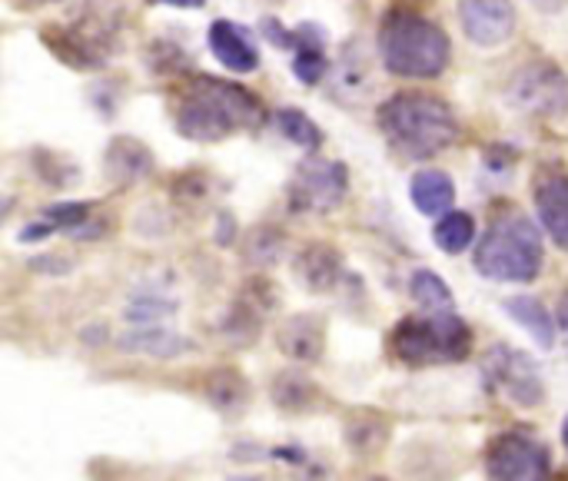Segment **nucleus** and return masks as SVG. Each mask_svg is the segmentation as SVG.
<instances>
[{
	"instance_id": "nucleus-1",
	"label": "nucleus",
	"mask_w": 568,
	"mask_h": 481,
	"mask_svg": "<svg viewBox=\"0 0 568 481\" xmlns=\"http://www.w3.org/2000/svg\"><path fill=\"white\" fill-rule=\"evenodd\" d=\"M173 126L196 143H216L243 130H256L266 116L263 103L240 83L216 76H193L173 90Z\"/></svg>"
},
{
	"instance_id": "nucleus-14",
	"label": "nucleus",
	"mask_w": 568,
	"mask_h": 481,
	"mask_svg": "<svg viewBox=\"0 0 568 481\" xmlns=\"http://www.w3.org/2000/svg\"><path fill=\"white\" fill-rule=\"evenodd\" d=\"M286 47L293 50V73L306 83V86H316L326 70H329V60H326V33L323 27L316 23H300L290 30L286 37Z\"/></svg>"
},
{
	"instance_id": "nucleus-23",
	"label": "nucleus",
	"mask_w": 568,
	"mask_h": 481,
	"mask_svg": "<svg viewBox=\"0 0 568 481\" xmlns=\"http://www.w3.org/2000/svg\"><path fill=\"white\" fill-rule=\"evenodd\" d=\"M90 203H60V206H50V209H43L40 213V219L33 223V226H27L23 229V243L30 239H43V236H50V233H57V229H77L80 223H87L90 219Z\"/></svg>"
},
{
	"instance_id": "nucleus-36",
	"label": "nucleus",
	"mask_w": 568,
	"mask_h": 481,
	"mask_svg": "<svg viewBox=\"0 0 568 481\" xmlns=\"http://www.w3.org/2000/svg\"><path fill=\"white\" fill-rule=\"evenodd\" d=\"M233 481H256V479H233Z\"/></svg>"
},
{
	"instance_id": "nucleus-3",
	"label": "nucleus",
	"mask_w": 568,
	"mask_h": 481,
	"mask_svg": "<svg viewBox=\"0 0 568 481\" xmlns=\"http://www.w3.org/2000/svg\"><path fill=\"white\" fill-rule=\"evenodd\" d=\"M473 266L479 276L496 283H532L546 266V246L539 226L519 213L503 209L493 216L486 233L479 236Z\"/></svg>"
},
{
	"instance_id": "nucleus-24",
	"label": "nucleus",
	"mask_w": 568,
	"mask_h": 481,
	"mask_svg": "<svg viewBox=\"0 0 568 481\" xmlns=\"http://www.w3.org/2000/svg\"><path fill=\"white\" fill-rule=\"evenodd\" d=\"M206 399L220 412H236L250 402V386L236 369H216L206 379Z\"/></svg>"
},
{
	"instance_id": "nucleus-5",
	"label": "nucleus",
	"mask_w": 568,
	"mask_h": 481,
	"mask_svg": "<svg viewBox=\"0 0 568 481\" xmlns=\"http://www.w3.org/2000/svg\"><path fill=\"white\" fill-rule=\"evenodd\" d=\"M389 349L406 366H439V362H463L473 352V329L466 326L456 309L446 313H423L403 319L393 336Z\"/></svg>"
},
{
	"instance_id": "nucleus-21",
	"label": "nucleus",
	"mask_w": 568,
	"mask_h": 481,
	"mask_svg": "<svg viewBox=\"0 0 568 481\" xmlns=\"http://www.w3.org/2000/svg\"><path fill=\"white\" fill-rule=\"evenodd\" d=\"M343 439L349 442V449L356 456H373V452L386 449V442H389V422H386V416H379L373 409H359L343 426Z\"/></svg>"
},
{
	"instance_id": "nucleus-33",
	"label": "nucleus",
	"mask_w": 568,
	"mask_h": 481,
	"mask_svg": "<svg viewBox=\"0 0 568 481\" xmlns=\"http://www.w3.org/2000/svg\"><path fill=\"white\" fill-rule=\"evenodd\" d=\"M40 3H53V0H23L20 7H40Z\"/></svg>"
},
{
	"instance_id": "nucleus-11",
	"label": "nucleus",
	"mask_w": 568,
	"mask_h": 481,
	"mask_svg": "<svg viewBox=\"0 0 568 481\" xmlns=\"http://www.w3.org/2000/svg\"><path fill=\"white\" fill-rule=\"evenodd\" d=\"M329 86H333V96L343 103H363L373 93L376 70H373V53L363 40H353L343 47L339 60L329 70Z\"/></svg>"
},
{
	"instance_id": "nucleus-37",
	"label": "nucleus",
	"mask_w": 568,
	"mask_h": 481,
	"mask_svg": "<svg viewBox=\"0 0 568 481\" xmlns=\"http://www.w3.org/2000/svg\"><path fill=\"white\" fill-rule=\"evenodd\" d=\"M566 481H568V479H566Z\"/></svg>"
},
{
	"instance_id": "nucleus-35",
	"label": "nucleus",
	"mask_w": 568,
	"mask_h": 481,
	"mask_svg": "<svg viewBox=\"0 0 568 481\" xmlns=\"http://www.w3.org/2000/svg\"><path fill=\"white\" fill-rule=\"evenodd\" d=\"M363 481H389V479H383V475H369V479H363Z\"/></svg>"
},
{
	"instance_id": "nucleus-12",
	"label": "nucleus",
	"mask_w": 568,
	"mask_h": 481,
	"mask_svg": "<svg viewBox=\"0 0 568 481\" xmlns=\"http://www.w3.org/2000/svg\"><path fill=\"white\" fill-rule=\"evenodd\" d=\"M206 40H210L213 57L226 70H233V73L243 76V73H253L260 66V50H256L253 37L240 23H233V20H213L210 30H206Z\"/></svg>"
},
{
	"instance_id": "nucleus-26",
	"label": "nucleus",
	"mask_w": 568,
	"mask_h": 481,
	"mask_svg": "<svg viewBox=\"0 0 568 481\" xmlns=\"http://www.w3.org/2000/svg\"><path fill=\"white\" fill-rule=\"evenodd\" d=\"M409 296L416 299V306L423 313H446V309H453V293L443 283V276H436L433 269H416L413 273Z\"/></svg>"
},
{
	"instance_id": "nucleus-16",
	"label": "nucleus",
	"mask_w": 568,
	"mask_h": 481,
	"mask_svg": "<svg viewBox=\"0 0 568 481\" xmlns=\"http://www.w3.org/2000/svg\"><path fill=\"white\" fill-rule=\"evenodd\" d=\"M536 213L546 233L568 253V173H549L539 180Z\"/></svg>"
},
{
	"instance_id": "nucleus-15",
	"label": "nucleus",
	"mask_w": 568,
	"mask_h": 481,
	"mask_svg": "<svg viewBox=\"0 0 568 481\" xmlns=\"http://www.w3.org/2000/svg\"><path fill=\"white\" fill-rule=\"evenodd\" d=\"M343 256L329 243H310L296 256V276L310 293H329L343 283Z\"/></svg>"
},
{
	"instance_id": "nucleus-34",
	"label": "nucleus",
	"mask_w": 568,
	"mask_h": 481,
	"mask_svg": "<svg viewBox=\"0 0 568 481\" xmlns=\"http://www.w3.org/2000/svg\"><path fill=\"white\" fill-rule=\"evenodd\" d=\"M562 446L568 449V416H566V422H562Z\"/></svg>"
},
{
	"instance_id": "nucleus-17",
	"label": "nucleus",
	"mask_w": 568,
	"mask_h": 481,
	"mask_svg": "<svg viewBox=\"0 0 568 481\" xmlns=\"http://www.w3.org/2000/svg\"><path fill=\"white\" fill-rule=\"evenodd\" d=\"M413 206L423 216H446L456 203V183L443 170H419L409 186Z\"/></svg>"
},
{
	"instance_id": "nucleus-31",
	"label": "nucleus",
	"mask_w": 568,
	"mask_h": 481,
	"mask_svg": "<svg viewBox=\"0 0 568 481\" xmlns=\"http://www.w3.org/2000/svg\"><path fill=\"white\" fill-rule=\"evenodd\" d=\"M156 3H166V7H180V10H200L206 0H156Z\"/></svg>"
},
{
	"instance_id": "nucleus-8",
	"label": "nucleus",
	"mask_w": 568,
	"mask_h": 481,
	"mask_svg": "<svg viewBox=\"0 0 568 481\" xmlns=\"http://www.w3.org/2000/svg\"><path fill=\"white\" fill-rule=\"evenodd\" d=\"M349 170L339 160L310 156L296 166L290 180V209L296 213H329L346 199Z\"/></svg>"
},
{
	"instance_id": "nucleus-18",
	"label": "nucleus",
	"mask_w": 568,
	"mask_h": 481,
	"mask_svg": "<svg viewBox=\"0 0 568 481\" xmlns=\"http://www.w3.org/2000/svg\"><path fill=\"white\" fill-rule=\"evenodd\" d=\"M123 352H136V356H150V359H176L183 352H190V339L163 329V326H136L133 332H126L120 339Z\"/></svg>"
},
{
	"instance_id": "nucleus-6",
	"label": "nucleus",
	"mask_w": 568,
	"mask_h": 481,
	"mask_svg": "<svg viewBox=\"0 0 568 481\" xmlns=\"http://www.w3.org/2000/svg\"><path fill=\"white\" fill-rule=\"evenodd\" d=\"M506 96L523 116L562 120L568 113V73L552 60H529L509 76Z\"/></svg>"
},
{
	"instance_id": "nucleus-28",
	"label": "nucleus",
	"mask_w": 568,
	"mask_h": 481,
	"mask_svg": "<svg viewBox=\"0 0 568 481\" xmlns=\"http://www.w3.org/2000/svg\"><path fill=\"white\" fill-rule=\"evenodd\" d=\"M176 313V303L163 293H136L130 299V309H126V319L133 326H160L163 319H170Z\"/></svg>"
},
{
	"instance_id": "nucleus-30",
	"label": "nucleus",
	"mask_w": 568,
	"mask_h": 481,
	"mask_svg": "<svg viewBox=\"0 0 568 481\" xmlns=\"http://www.w3.org/2000/svg\"><path fill=\"white\" fill-rule=\"evenodd\" d=\"M556 323H559V332H562V339H566V349H568V293L562 296V303H559Z\"/></svg>"
},
{
	"instance_id": "nucleus-32",
	"label": "nucleus",
	"mask_w": 568,
	"mask_h": 481,
	"mask_svg": "<svg viewBox=\"0 0 568 481\" xmlns=\"http://www.w3.org/2000/svg\"><path fill=\"white\" fill-rule=\"evenodd\" d=\"M568 0H532V7H539V10H546V13H556V10H562Z\"/></svg>"
},
{
	"instance_id": "nucleus-10",
	"label": "nucleus",
	"mask_w": 568,
	"mask_h": 481,
	"mask_svg": "<svg viewBox=\"0 0 568 481\" xmlns=\"http://www.w3.org/2000/svg\"><path fill=\"white\" fill-rule=\"evenodd\" d=\"M459 23L476 47L496 50L513 40L519 17L513 0H459Z\"/></svg>"
},
{
	"instance_id": "nucleus-27",
	"label": "nucleus",
	"mask_w": 568,
	"mask_h": 481,
	"mask_svg": "<svg viewBox=\"0 0 568 481\" xmlns=\"http://www.w3.org/2000/svg\"><path fill=\"white\" fill-rule=\"evenodd\" d=\"M276 126H280V133H283L290 143H296V146H303V150H320V146H323V130H320L300 106H283V110H276Z\"/></svg>"
},
{
	"instance_id": "nucleus-7",
	"label": "nucleus",
	"mask_w": 568,
	"mask_h": 481,
	"mask_svg": "<svg viewBox=\"0 0 568 481\" xmlns=\"http://www.w3.org/2000/svg\"><path fill=\"white\" fill-rule=\"evenodd\" d=\"M486 386L519 409H536L546 402V382L532 356L516 346H493L483 359Z\"/></svg>"
},
{
	"instance_id": "nucleus-19",
	"label": "nucleus",
	"mask_w": 568,
	"mask_h": 481,
	"mask_svg": "<svg viewBox=\"0 0 568 481\" xmlns=\"http://www.w3.org/2000/svg\"><path fill=\"white\" fill-rule=\"evenodd\" d=\"M103 160H106V173H110L116 183L140 180V176H146V173L153 170V153H150L140 140H133V136H116V140L106 146Z\"/></svg>"
},
{
	"instance_id": "nucleus-20",
	"label": "nucleus",
	"mask_w": 568,
	"mask_h": 481,
	"mask_svg": "<svg viewBox=\"0 0 568 481\" xmlns=\"http://www.w3.org/2000/svg\"><path fill=\"white\" fill-rule=\"evenodd\" d=\"M506 313L542 346V349H552V342H556V316L546 309V303L542 299H536V296H513V299H506Z\"/></svg>"
},
{
	"instance_id": "nucleus-22",
	"label": "nucleus",
	"mask_w": 568,
	"mask_h": 481,
	"mask_svg": "<svg viewBox=\"0 0 568 481\" xmlns=\"http://www.w3.org/2000/svg\"><path fill=\"white\" fill-rule=\"evenodd\" d=\"M320 389L313 379H306L303 372H280L276 382H273V402L283 409V412H306L320 402Z\"/></svg>"
},
{
	"instance_id": "nucleus-13",
	"label": "nucleus",
	"mask_w": 568,
	"mask_h": 481,
	"mask_svg": "<svg viewBox=\"0 0 568 481\" xmlns=\"http://www.w3.org/2000/svg\"><path fill=\"white\" fill-rule=\"evenodd\" d=\"M276 346L293 362H320L323 359V349H326V326L313 313L290 316L276 329Z\"/></svg>"
},
{
	"instance_id": "nucleus-25",
	"label": "nucleus",
	"mask_w": 568,
	"mask_h": 481,
	"mask_svg": "<svg viewBox=\"0 0 568 481\" xmlns=\"http://www.w3.org/2000/svg\"><path fill=\"white\" fill-rule=\"evenodd\" d=\"M433 239H436V246H439L443 253L459 256V253H466V249L476 243V219H473L469 213H463V209H449V213L436 223Z\"/></svg>"
},
{
	"instance_id": "nucleus-29",
	"label": "nucleus",
	"mask_w": 568,
	"mask_h": 481,
	"mask_svg": "<svg viewBox=\"0 0 568 481\" xmlns=\"http://www.w3.org/2000/svg\"><path fill=\"white\" fill-rule=\"evenodd\" d=\"M280 253H283V233H280V229L260 226V229L250 233V239H246V256H250L253 263L270 266V263H276Z\"/></svg>"
},
{
	"instance_id": "nucleus-9",
	"label": "nucleus",
	"mask_w": 568,
	"mask_h": 481,
	"mask_svg": "<svg viewBox=\"0 0 568 481\" xmlns=\"http://www.w3.org/2000/svg\"><path fill=\"white\" fill-rule=\"evenodd\" d=\"M486 472L493 481H549L552 459L539 439L513 429L493 439L489 456H486Z\"/></svg>"
},
{
	"instance_id": "nucleus-4",
	"label": "nucleus",
	"mask_w": 568,
	"mask_h": 481,
	"mask_svg": "<svg viewBox=\"0 0 568 481\" xmlns=\"http://www.w3.org/2000/svg\"><path fill=\"white\" fill-rule=\"evenodd\" d=\"M379 57L396 76L433 80L449 66L453 50L436 20L406 7H393L379 23Z\"/></svg>"
},
{
	"instance_id": "nucleus-2",
	"label": "nucleus",
	"mask_w": 568,
	"mask_h": 481,
	"mask_svg": "<svg viewBox=\"0 0 568 481\" xmlns=\"http://www.w3.org/2000/svg\"><path fill=\"white\" fill-rule=\"evenodd\" d=\"M379 130L399 153L416 160L443 153L459 136L453 106L423 90H406L389 96L379 106Z\"/></svg>"
}]
</instances>
